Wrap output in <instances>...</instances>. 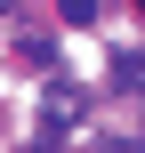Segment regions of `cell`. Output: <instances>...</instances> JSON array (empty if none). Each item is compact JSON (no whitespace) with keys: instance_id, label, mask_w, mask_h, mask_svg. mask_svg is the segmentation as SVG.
Returning a JSON list of instances; mask_svg holds the SVG:
<instances>
[{"instance_id":"obj_3","label":"cell","mask_w":145,"mask_h":153,"mask_svg":"<svg viewBox=\"0 0 145 153\" xmlns=\"http://www.w3.org/2000/svg\"><path fill=\"white\" fill-rule=\"evenodd\" d=\"M32 153H57V137H40V145H32Z\"/></svg>"},{"instance_id":"obj_2","label":"cell","mask_w":145,"mask_h":153,"mask_svg":"<svg viewBox=\"0 0 145 153\" xmlns=\"http://www.w3.org/2000/svg\"><path fill=\"white\" fill-rule=\"evenodd\" d=\"M57 16H65V24H89V16H97V0H57Z\"/></svg>"},{"instance_id":"obj_1","label":"cell","mask_w":145,"mask_h":153,"mask_svg":"<svg viewBox=\"0 0 145 153\" xmlns=\"http://www.w3.org/2000/svg\"><path fill=\"white\" fill-rule=\"evenodd\" d=\"M73 113H81V97H73V89H48V137H57Z\"/></svg>"},{"instance_id":"obj_5","label":"cell","mask_w":145,"mask_h":153,"mask_svg":"<svg viewBox=\"0 0 145 153\" xmlns=\"http://www.w3.org/2000/svg\"><path fill=\"white\" fill-rule=\"evenodd\" d=\"M137 8H145V0H137Z\"/></svg>"},{"instance_id":"obj_4","label":"cell","mask_w":145,"mask_h":153,"mask_svg":"<svg viewBox=\"0 0 145 153\" xmlns=\"http://www.w3.org/2000/svg\"><path fill=\"white\" fill-rule=\"evenodd\" d=\"M0 8H8V0H0Z\"/></svg>"}]
</instances>
